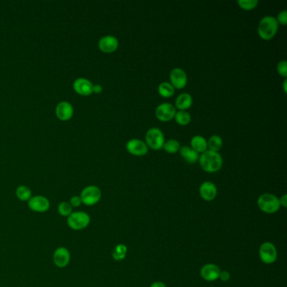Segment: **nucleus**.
<instances>
[{
  "label": "nucleus",
  "instance_id": "obj_1",
  "mask_svg": "<svg viewBox=\"0 0 287 287\" xmlns=\"http://www.w3.org/2000/svg\"><path fill=\"white\" fill-rule=\"evenodd\" d=\"M200 164L203 170L207 173H215L221 169L222 158L217 152L206 150L200 157Z\"/></svg>",
  "mask_w": 287,
  "mask_h": 287
},
{
  "label": "nucleus",
  "instance_id": "obj_2",
  "mask_svg": "<svg viewBox=\"0 0 287 287\" xmlns=\"http://www.w3.org/2000/svg\"><path fill=\"white\" fill-rule=\"evenodd\" d=\"M277 20L273 16H265L260 22L258 27V33L260 37L264 40H270L275 36L278 31Z\"/></svg>",
  "mask_w": 287,
  "mask_h": 287
},
{
  "label": "nucleus",
  "instance_id": "obj_3",
  "mask_svg": "<svg viewBox=\"0 0 287 287\" xmlns=\"http://www.w3.org/2000/svg\"><path fill=\"white\" fill-rule=\"evenodd\" d=\"M257 204L259 208L267 214H274L281 208L280 200L270 193H265L259 196Z\"/></svg>",
  "mask_w": 287,
  "mask_h": 287
},
{
  "label": "nucleus",
  "instance_id": "obj_4",
  "mask_svg": "<svg viewBox=\"0 0 287 287\" xmlns=\"http://www.w3.org/2000/svg\"><path fill=\"white\" fill-rule=\"evenodd\" d=\"M90 216L83 211H75L67 218V224L72 230L81 231L85 229L90 224Z\"/></svg>",
  "mask_w": 287,
  "mask_h": 287
},
{
  "label": "nucleus",
  "instance_id": "obj_5",
  "mask_svg": "<svg viewBox=\"0 0 287 287\" xmlns=\"http://www.w3.org/2000/svg\"><path fill=\"white\" fill-rule=\"evenodd\" d=\"M79 196L82 201V204L92 206L96 205L101 201L102 192L96 186H88L82 189Z\"/></svg>",
  "mask_w": 287,
  "mask_h": 287
},
{
  "label": "nucleus",
  "instance_id": "obj_6",
  "mask_svg": "<svg viewBox=\"0 0 287 287\" xmlns=\"http://www.w3.org/2000/svg\"><path fill=\"white\" fill-rule=\"evenodd\" d=\"M259 255L263 263L266 265H270L275 263L277 259V250L274 243L265 242L259 248Z\"/></svg>",
  "mask_w": 287,
  "mask_h": 287
},
{
  "label": "nucleus",
  "instance_id": "obj_7",
  "mask_svg": "<svg viewBox=\"0 0 287 287\" xmlns=\"http://www.w3.org/2000/svg\"><path fill=\"white\" fill-rule=\"evenodd\" d=\"M147 146L153 150L163 149L164 144V136L163 133L158 128H151L146 134Z\"/></svg>",
  "mask_w": 287,
  "mask_h": 287
},
{
  "label": "nucleus",
  "instance_id": "obj_8",
  "mask_svg": "<svg viewBox=\"0 0 287 287\" xmlns=\"http://www.w3.org/2000/svg\"><path fill=\"white\" fill-rule=\"evenodd\" d=\"M50 201L44 196L38 195L32 196V198L29 200V209L36 213H45L50 209Z\"/></svg>",
  "mask_w": 287,
  "mask_h": 287
},
{
  "label": "nucleus",
  "instance_id": "obj_9",
  "mask_svg": "<svg viewBox=\"0 0 287 287\" xmlns=\"http://www.w3.org/2000/svg\"><path fill=\"white\" fill-rule=\"evenodd\" d=\"M52 261L57 268H66L71 261V253L66 247H58L52 254Z\"/></svg>",
  "mask_w": 287,
  "mask_h": 287
},
{
  "label": "nucleus",
  "instance_id": "obj_10",
  "mask_svg": "<svg viewBox=\"0 0 287 287\" xmlns=\"http://www.w3.org/2000/svg\"><path fill=\"white\" fill-rule=\"evenodd\" d=\"M55 112L59 120L67 121L72 119L74 114V109L68 101H61L57 104Z\"/></svg>",
  "mask_w": 287,
  "mask_h": 287
},
{
  "label": "nucleus",
  "instance_id": "obj_11",
  "mask_svg": "<svg viewBox=\"0 0 287 287\" xmlns=\"http://www.w3.org/2000/svg\"><path fill=\"white\" fill-rule=\"evenodd\" d=\"M73 88L74 91L82 96H89L93 94V88L94 84L91 81L85 78H79L75 79L73 84Z\"/></svg>",
  "mask_w": 287,
  "mask_h": 287
},
{
  "label": "nucleus",
  "instance_id": "obj_12",
  "mask_svg": "<svg viewBox=\"0 0 287 287\" xmlns=\"http://www.w3.org/2000/svg\"><path fill=\"white\" fill-rule=\"evenodd\" d=\"M126 150L135 156H144L148 153L149 148L145 142L139 139L129 140L126 145Z\"/></svg>",
  "mask_w": 287,
  "mask_h": 287
},
{
  "label": "nucleus",
  "instance_id": "obj_13",
  "mask_svg": "<svg viewBox=\"0 0 287 287\" xmlns=\"http://www.w3.org/2000/svg\"><path fill=\"white\" fill-rule=\"evenodd\" d=\"M176 114L175 107L169 103L159 104L156 109V117L161 121H169Z\"/></svg>",
  "mask_w": 287,
  "mask_h": 287
},
{
  "label": "nucleus",
  "instance_id": "obj_14",
  "mask_svg": "<svg viewBox=\"0 0 287 287\" xmlns=\"http://www.w3.org/2000/svg\"><path fill=\"white\" fill-rule=\"evenodd\" d=\"M99 48L104 53H111L117 51L119 42L113 35H104L99 41Z\"/></svg>",
  "mask_w": 287,
  "mask_h": 287
},
{
  "label": "nucleus",
  "instance_id": "obj_15",
  "mask_svg": "<svg viewBox=\"0 0 287 287\" xmlns=\"http://www.w3.org/2000/svg\"><path fill=\"white\" fill-rule=\"evenodd\" d=\"M171 84L174 88H184L187 84V75L186 72L181 68H176L171 71L170 76Z\"/></svg>",
  "mask_w": 287,
  "mask_h": 287
},
{
  "label": "nucleus",
  "instance_id": "obj_16",
  "mask_svg": "<svg viewBox=\"0 0 287 287\" xmlns=\"http://www.w3.org/2000/svg\"><path fill=\"white\" fill-rule=\"evenodd\" d=\"M221 269L215 264H206L201 270L202 277L206 281H215L219 279Z\"/></svg>",
  "mask_w": 287,
  "mask_h": 287
},
{
  "label": "nucleus",
  "instance_id": "obj_17",
  "mask_svg": "<svg viewBox=\"0 0 287 287\" xmlns=\"http://www.w3.org/2000/svg\"><path fill=\"white\" fill-rule=\"evenodd\" d=\"M200 195L204 201L212 202L218 195L217 186L211 181H205L200 186Z\"/></svg>",
  "mask_w": 287,
  "mask_h": 287
},
{
  "label": "nucleus",
  "instance_id": "obj_18",
  "mask_svg": "<svg viewBox=\"0 0 287 287\" xmlns=\"http://www.w3.org/2000/svg\"><path fill=\"white\" fill-rule=\"evenodd\" d=\"M180 153L182 158L188 162L189 164H195L196 162L199 160V154L198 152H196V151H194L191 148L189 147H186V146H184L182 148H180Z\"/></svg>",
  "mask_w": 287,
  "mask_h": 287
},
{
  "label": "nucleus",
  "instance_id": "obj_19",
  "mask_svg": "<svg viewBox=\"0 0 287 287\" xmlns=\"http://www.w3.org/2000/svg\"><path fill=\"white\" fill-rule=\"evenodd\" d=\"M192 104V97H191V95L187 94V93H184V94L179 95L175 101V105L180 111H186L187 109H189Z\"/></svg>",
  "mask_w": 287,
  "mask_h": 287
},
{
  "label": "nucleus",
  "instance_id": "obj_20",
  "mask_svg": "<svg viewBox=\"0 0 287 287\" xmlns=\"http://www.w3.org/2000/svg\"><path fill=\"white\" fill-rule=\"evenodd\" d=\"M190 145H191V149L198 153L205 152L208 148L206 140L202 136H196L192 137Z\"/></svg>",
  "mask_w": 287,
  "mask_h": 287
},
{
  "label": "nucleus",
  "instance_id": "obj_21",
  "mask_svg": "<svg viewBox=\"0 0 287 287\" xmlns=\"http://www.w3.org/2000/svg\"><path fill=\"white\" fill-rule=\"evenodd\" d=\"M16 195L20 202H28L32 197V189L24 185L19 186L16 188Z\"/></svg>",
  "mask_w": 287,
  "mask_h": 287
},
{
  "label": "nucleus",
  "instance_id": "obj_22",
  "mask_svg": "<svg viewBox=\"0 0 287 287\" xmlns=\"http://www.w3.org/2000/svg\"><path fill=\"white\" fill-rule=\"evenodd\" d=\"M127 254V247L123 243H119L114 248L111 255L116 261H121L126 257Z\"/></svg>",
  "mask_w": 287,
  "mask_h": 287
},
{
  "label": "nucleus",
  "instance_id": "obj_23",
  "mask_svg": "<svg viewBox=\"0 0 287 287\" xmlns=\"http://www.w3.org/2000/svg\"><path fill=\"white\" fill-rule=\"evenodd\" d=\"M158 93L164 98H169L174 94V88L169 83H162L158 86Z\"/></svg>",
  "mask_w": 287,
  "mask_h": 287
},
{
  "label": "nucleus",
  "instance_id": "obj_24",
  "mask_svg": "<svg viewBox=\"0 0 287 287\" xmlns=\"http://www.w3.org/2000/svg\"><path fill=\"white\" fill-rule=\"evenodd\" d=\"M207 147H209L211 151L218 152L222 147V139L218 135H213L209 139V141L207 142Z\"/></svg>",
  "mask_w": 287,
  "mask_h": 287
},
{
  "label": "nucleus",
  "instance_id": "obj_25",
  "mask_svg": "<svg viewBox=\"0 0 287 287\" xmlns=\"http://www.w3.org/2000/svg\"><path fill=\"white\" fill-rule=\"evenodd\" d=\"M73 212V208L70 205L69 202H63L58 204L57 212H58V214L63 217V218H68Z\"/></svg>",
  "mask_w": 287,
  "mask_h": 287
},
{
  "label": "nucleus",
  "instance_id": "obj_26",
  "mask_svg": "<svg viewBox=\"0 0 287 287\" xmlns=\"http://www.w3.org/2000/svg\"><path fill=\"white\" fill-rule=\"evenodd\" d=\"M174 118H175L177 123L180 124L181 126L188 125L191 120L190 115L186 111H180L179 112H176Z\"/></svg>",
  "mask_w": 287,
  "mask_h": 287
},
{
  "label": "nucleus",
  "instance_id": "obj_27",
  "mask_svg": "<svg viewBox=\"0 0 287 287\" xmlns=\"http://www.w3.org/2000/svg\"><path fill=\"white\" fill-rule=\"evenodd\" d=\"M163 149H164V151L167 152L169 153H175L180 150V143L177 140L171 139L168 142H164Z\"/></svg>",
  "mask_w": 287,
  "mask_h": 287
},
{
  "label": "nucleus",
  "instance_id": "obj_28",
  "mask_svg": "<svg viewBox=\"0 0 287 287\" xmlns=\"http://www.w3.org/2000/svg\"><path fill=\"white\" fill-rule=\"evenodd\" d=\"M237 3L243 10H251L257 7L259 2L257 0H238Z\"/></svg>",
  "mask_w": 287,
  "mask_h": 287
},
{
  "label": "nucleus",
  "instance_id": "obj_29",
  "mask_svg": "<svg viewBox=\"0 0 287 287\" xmlns=\"http://www.w3.org/2000/svg\"><path fill=\"white\" fill-rule=\"evenodd\" d=\"M277 71L280 75L287 78V61L282 60L278 63Z\"/></svg>",
  "mask_w": 287,
  "mask_h": 287
},
{
  "label": "nucleus",
  "instance_id": "obj_30",
  "mask_svg": "<svg viewBox=\"0 0 287 287\" xmlns=\"http://www.w3.org/2000/svg\"><path fill=\"white\" fill-rule=\"evenodd\" d=\"M69 204L73 208H78L82 205V201L79 196H73L71 197L69 201Z\"/></svg>",
  "mask_w": 287,
  "mask_h": 287
},
{
  "label": "nucleus",
  "instance_id": "obj_31",
  "mask_svg": "<svg viewBox=\"0 0 287 287\" xmlns=\"http://www.w3.org/2000/svg\"><path fill=\"white\" fill-rule=\"evenodd\" d=\"M278 24H281L282 25H286L287 24V10H283L281 11L277 16Z\"/></svg>",
  "mask_w": 287,
  "mask_h": 287
},
{
  "label": "nucleus",
  "instance_id": "obj_32",
  "mask_svg": "<svg viewBox=\"0 0 287 287\" xmlns=\"http://www.w3.org/2000/svg\"><path fill=\"white\" fill-rule=\"evenodd\" d=\"M230 273H229L228 271H226V270L221 271V273H220V275H219V279H220L221 281H223V282H227V281H229V280H230Z\"/></svg>",
  "mask_w": 287,
  "mask_h": 287
},
{
  "label": "nucleus",
  "instance_id": "obj_33",
  "mask_svg": "<svg viewBox=\"0 0 287 287\" xmlns=\"http://www.w3.org/2000/svg\"><path fill=\"white\" fill-rule=\"evenodd\" d=\"M280 200V204H281V206L282 205L283 207H287V195H283V196H281V199Z\"/></svg>",
  "mask_w": 287,
  "mask_h": 287
},
{
  "label": "nucleus",
  "instance_id": "obj_34",
  "mask_svg": "<svg viewBox=\"0 0 287 287\" xmlns=\"http://www.w3.org/2000/svg\"><path fill=\"white\" fill-rule=\"evenodd\" d=\"M103 90V87L101 84H94V88H93V93L95 94H101Z\"/></svg>",
  "mask_w": 287,
  "mask_h": 287
},
{
  "label": "nucleus",
  "instance_id": "obj_35",
  "mask_svg": "<svg viewBox=\"0 0 287 287\" xmlns=\"http://www.w3.org/2000/svg\"><path fill=\"white\" fill-rule=\"evenodd\" d=\"M150 287H166V285L161 282V281H156L154 283H152V284L150 286Z\"/></svg>",
  "mask_w": 287,
  "mask_h": 287
},
{
  "label": "nucleus",
  "instance_id": "obj_36",
  "mask_svg": "<svg viewBox=\"0 0 287 287\" xmlns=\"http://www.w3.org/2000/svg\"><path fill=\"white\" fill-rule=\"evenodd\" d=\"M287 80L286 79L284 81V84H283V88H284L285 93H287Z\"/></svg>",
  "mask_w": 287,
  "mask_h": 287
}]
</instances>
